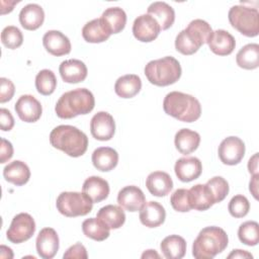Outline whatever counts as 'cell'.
<instances>
[{
	"instance_id": "cell-18",
	"label": "cell",
	"mask_w": 259,
	"mask_h": 259,
	"mask_svg": "<svg viewBox=\"0 0 259 259\" xmlns=\"http://www.w3.org/2000/svg\"><path fill=\"white\" fill-rule=\"evenodd\" d=\"M59 72L63 81L71 84L84 81L88 73L86 65L77 59L63 61L59 67Z\"/></svg>"
},
{
	"instance_id": "cell-46",
	"label": "cell",
	"mask_w": 259,
	"mask_h": 259,
	"mask_svg": "<svg viewBox=\"0 0 259 259\" xmlns=\"http://www.w3.org/2000/svg\"><path fill=\"white\" fill-rule=\"evenodd\" d=\"M248 170L250 174H258V153H255L248 162Z\"/></svg>"
},
{
	"instance_id": "cell-16",
	"label": "cell",
	"mask_w": 259,
	"mask_h": 259,
	"mask_svg": "<svg viewBox=\"0 0 259 259\" xmlns=\"http://www.w3.org/2000/svg\"><path fill=\"white\" fill-rule=\"evenodd\" d=\"M146 202V197L141 188L128 185L121 188L117 194V203L128 211H138Z\"/></svg>"
},
{
	"instance_id": "cell-23",
	"label": "cell",
	"mask_w": 259,
	"mask_h": 259,
	"mask_svg": "<svg viewBox=\"0 0 259 259\" xmlns=\"http://www.w3.org/2000/svg\"><path fill=\"white\" fill-rule=\"evenodd\" d=\"M188 199L191 208L206 210L214 204L213 196L206 184H196L188 189Z\"/></svg>"
},
{
	"instance_id": "cell-22",
	"label": "cell",
	"mask_w": 259,
	"mask_h": 259,
	"mask_svg": "<svg viewBox=\"0 0 259 259\" xmlns=\"http://www.w3.org/2000/svg\"><path fill=\"white\" fill-rule=\"evenodd\" d=\"M45 20V12L41 6L35 3L25 5L19 12V22L27 30H35L40 27Z\"/></svg>"
},
{
	"instance_id": "cell-44",
	"label": "cell",
	"mask_w": 259,
	"mask_h": 259,
	"mask_svg": "<svg viewBox=\"0 0 259 259\" xmlns=\"http://www.w3.org/2000/svg\"><path fill=\"white\" fill-rule=\"evenodd\" d=\"M0 126L4 132H9L14 126V118L11 112L6 108L0 109Z\"/></svg>"
},
{
	"instance_id": "cell-45",
	"label": "cell",
	"mask_w": 259,
	"mask_h": 259,
	"mask_svg": "<svg viewBox=\"0 0 259 259\" xmlns=\"http://www.w3.org/2000/svg\"><path fill=\"white\" fill-rule=\"evenodd\" d=\"M13 156V147L12 144L1 138V146H0V163H5L9 161Z\"/></svg>"
},
{
	"instance_id": "cell-35",
	"label": "cell",
	"mask_w": 259,
	"mask_h": 259,
	"mask_svg": "<svg viewBox=\"0 0 259 259\" xmlns=\"http://www.w3.org/2000/svg\"><path fill=\"white\" fill-rule=\"evenodd\" d=\"M109 228L97 218H90L83 222V234L94 241H104L109 237Z\"/></svg>"
},
{
	"instance_id": "cell-47",
	"label": "cell",
	"mask_w": 259,
	"mask_h": 259,
	"mask_svg": "<svg viewBox=\"0 0 259 259\" xmlns=\"http://www.w3.org/2000/svg\"><path fill=\"white\" fill-rule=\"evenodd\" d=\"M258 178H259V174L252 175V178L249 183V190L253 194L255 199L258 198Z\"/></svg>"
},
{
	"instance_id": "cell-48",
	"label": "cell",
	"mask_w": 259,
	"mask_h": 259,
	"mask_svg": "<svg viewBox=\"0 0 259 259\" xmlns=\"http://www.w3.org/2000/svg\"><path fill=\"white\" fill-rule=\"evenodd\" d=\"M228 258H253V255L245 250L236 249V250H233L228 255Z\"/></svg>"
},
{
	"instance_id": "cell-24",
	"label": "cell",
	"mask_w": 259,
	"mask_h": 259,
	"mask_svg": "<svg viewBox=\"0 0 259 259\" xmlns=\"http://www.w3.org/2000/svg\"><path fill=\"white\" fill-rule=\"evenodd\" d=\"M82 191L91 198L93 203H97L107 198L109 194V184L105 179L99 176H90L84 181Z\"/></svg>"
},
{
	"instance_id": "cell-36",
	"label": "cell",
	"mask_w": 259,
	"mask_h": 259,
	"mask_svg": "<svg viewBox=\"0 0 259 259\" xmlns=\"http://www.w3.org/2000/svg\"><path fill=\"white\" fill-rule=\"evenodd\" d=\"M57 87V78L49 69L40 70L35 77V88L41 95H51Z\"/></svg>"
},
{
	"instance_id": "cell-41",
	"label": "cell",
	"mask_w": 259,
	"mask_h": 259,
	"mask_svg": "<svg viewBox=\"0 0 259 259\" xmlns=\"http://www.w3.org/2000/svg\"><path fill=\"white\" fill-rule=\"evenodd\" d=\"M170 202L172 207L179 212H187L191 209L188 199V189L185 188H178L176 189L171 197Z\"/></svg>"
},
{
	"instance_id": "cell-21",
	"label": "cell",
	"mask_w": 259,
	"mask_h": 259,
	"mask_svg": "<svg viewBox=\"0 0 259 259\" xmlns=\"http://www.w3.org/2000/svg\"><path fill=\"white\" fill-rule=\"evenodd\" d=\"M146 186L152 195L162 197L172 190L173 181L168 173L164 171H154L148 175Z\"/></svg>"
},
{
	"instance_id": "cell-43",
	"label": "cell",
	"mask_w": 259,
	"mask_h": 259,
	"mask_svg": "<svg viewBox=\"0 0 259 259\" xmlns=\"http://www.w3.org/2000/svg\"><path fill=\"white\" fill-rule=\"evenodd\" d=\"M63 257H64V259L65 258L86 259L88 257V255H87L86 248L81 243H76L75 245H73L67 249V251L64 253Z\"/></svg>"
},
{
	"instance_id": "cell-11",
	"label": "cell",
	"mask_w": 259,
	"mask_h": 259,
	"mask_svg": "<svg viewBox=\"0 0 259 259\" xmlns=\"http://www.w3.org/2000/svg\"><path fill=\"white\" fill-rule=\"evenodd\" d=\"M161 27L157 20L150 14L138 16L133 23V34L142 42H150L157 38Z\"/></svg>"
},
{
	"instance_id": "cell-3",
	"label": "cell",
	"mask_w": 259,
	"mask_h": 259,
	"mask_svg": "<svg viewBox=\"0 0 259 259\" xmlns=\"http://www.w3.org/2000/svg\"><path fill=\"white\" fill-rule=\"evenodd\" d=\"M164 111L183 122L197 120L201 114V105L192 95L179 91L168 93L163 101Z\"/></svg>"
},
{
	"instance_id": "cell-38",
	"label": "cell",
	"mask_w": 259,
	"mask_h": 259,
	"mask_svg": "<svg viewBox=\"0 0 259 259\" xmlns=\"http://www.w3.org/2000/svg\"><path fill=\"white\" fill-rule=\"evenodd\" d=\"M2 44L11 50L19 48L23 42V35L20 29L14 25H8L1 32Z\"/></svg>"
},
{
	"instance_id": "cell-9",
	"label": "cell",
	"mask_w": 259,
	"mask_h": 259,
	"mask_svg": "<svg viewBox=\"0 0 259 259\" xmlns=\"http://www.w3.org/2000/svg\"><path fill=\"white\" fill-rule=\"evenodd\" d=\"M35 232V222L33 218L26 212L16 214L6 232L7 239L14 244H20L29 240Z\"/></svg>"
},
{
	"instance_id": "cell-19",
	"label": "cell",
	"mask_w": 259,
	"mask_h": 259,
	"mask_svg": "<svg viewBox=\"0 0 259 259\" xmlns=\"http://www.w3.org/2000/svg\"><path fill=\"white\" fill-rule=\"evenodd\" d=\"M207 45L213 54L218 56H228L233 53L236 47V40L229 31L217 29L215 31H212Z\"/></svg>"
},
{
	"instance_id": "cell-15",
	"label": "cell",
	"mask_w": 259,
	"mask_h": 259,
	"mask_svg": "<svg viewBox=\"0 0 259 259\" xmlns=\"http://www.w3.org/2000/svg\"><path fill=\"white\" fill-rule=\"evenodd\" d=\"M174 171L180 181L190 182L200 176L202 164L196 157H182L176 161Z\"/></svg>"
},
{
	"instance_id": "cell-13",
	"label": "cell",
	"mask_w": 259,
	"mask_h": 259,
	"mask_svg": "<svg viewBox=\"0 0 259 259\" xmlns=\"http://www.w3.org/2000/svg\"><path fill=\"white\" fill-rule=\"evenodd\" d=\"M18 117L24 122H35L42 113L40 102L32 95H21L14 105Z\"/></svg>"
},
{
	"instance_id": "cell-17",
	"label": "cell",
	"mask_w": 259,
	"mask_h": 259,
	"mask_svg": "<svg viewBox=\"0 0 259 259\" xmlns=\"http://www.w3.org/2000/svg\"><path fill=\"white\" fill-rule=\"evenodd\" d=\"M42 44L47 52L56 57L68 55L71 52L70 39L59 30L47 31L42 36Z\"/></svg>"
},
{
	"instance_id": "cell-30",
	"label": "cell",
	"mask_w": 259,
	"mask_h": 259,
	"mask_svg": "<svg viewBox=\"0 0 259 259\" xmlns=\"http://www.w3.org/2000/svg\"><path fill=\"white\" fill-rule=\"evenodd\" d=\"M141 88V78L135 74L123 75L119 77L114 84V91L121 98H132L136 96Z\"/></svg>"
},
{
	"instance_id": "cell-12",
	"label": "cell",
	"mask_w": 259,
	"mask_h": 259,
	"mask_svg": "<svg viewBox=\"0 0 259 259\" xmlns=\"http://www.w3.org/2000/svg\"><path fill=\"white\" fill-rule=\"evenodd\" d=\"M90 132L98 141H109L115 133V122L111 114L106 111L94 114L90 121Z\"/></svg>"
},
{
	"instance_id": "cell-42",
	"label": "cell",
	"mask_w": 259,
	"mask_h": 259,
	"mask_svg": "<svg viewBox=\"0 0 259 259\" xmlns=\"http://www.w3.org/2000/svg\"><path fill=\"white\" fill-rule=\"evenodd\" d=\"M15 92L14 84L7 78H0V102L4 103L12 99Z\"/></svg>"
},
{
	"instance_id": "cell-39",
	"label": "cell",
	"mask_w": 259,
	"mask_h": 259,
	"mask_svg": "<svg viewBox=\"0 0 259 259\" xmlns=\"http://www.w3.org/2000/svg\"><path fill=\"white\" fill-rule=\"evenodd\" d=\"M214 199V203L223 201L229 193V183L222 176H214L205 183Z\"/></svg>"
},
{
	"instance_id": "cell-4",
	"label": "cell",
	"mask_w": 259,
	"mask_h": 259,
	"mask_svg": "<svg viewBox=\"0 0 259 259\" xmlns=\"http://www.w3.org/2000/svg\"><path fill=\"white\" fill-rule=\"evenodd\" d=\"M227 233L219 227L203 228L192 245V255L197 259H212L228 246Z\"/></svg>"
},
{
	"instance_id": "cell-26",
	"label": "cell",
	"mask_w": 259,
	"mask_h": 259,
	"mask_svg": "<svg viewBox=\"0 0 259 259\" xmlns=\"http://www.w3.org/2000/svg\"><path fill=\"white\" fill-rule=\"evenodd\" d=\"M91 159L97 170L107 172L116 167L118 163V154L110 147H100L94 150Z\"/></svg>"
},
{
	"instance_id": "cell-34",
	"label": "cell",
	"mask_w": 259,
	"mask_h": 259,
	"mask_svg": "<svg viewBox=\"0 0 259 259\" xmlns=\"http://www.w3.org/2000/svg\"><path fill=\"white\" fill-rule=\"evenodd\" d=\"M237 65L246 70H253L259 66V46L258 44H248L244 46L236 56Z\"/></svg>"
},
{
	"instance_id": "cell-28",
	"label": "cell",
	"mask_w": 259,
	"mask_h": 259,
	"mask_svg": "<svg viewBox=\"0 0 259 259\" xmlns=\"http://www.w3.org/2000/svg\"><path fill=\"white\" fill-rule=\"evenodd\" d=\"M111 35L101 18L88 21L82 28V36L87 42L99 44L107 40Z\"/></svg>"
},
{
	"instance_id": "cell-10",
	"label": "cell",
	"mask_w": 259,
	"mask_h": 259,
	"mask_svg": "<svg viewBox=\"0 0 259 259\" xmlns=\"http://www.w3.org/2000/svg\"><path fill=\"white\" fill-rule=\"evenodd\" d=\"M220 160L226 165H237L245 155V144L238 137H228L222 141L218 150Z\"/></svg>"
},
{
	"instance_id": "cell-40",
	"label": "cell",
	"mask_w": 259,
	"mask_h": 259,
	"mask_svg": "<svg viewBox=\"0 0 259 259\" xmlns=\"http://www.w3.org/2000/svg\"><path fill=\"white\" fill-rule=\"evenodd\" d=\"M229 212L234 218H243L247 215L250 209V203L246 196L242 194H237L232 197L228 205Z\"/></svg>"
},
{
	"instance_id": "cell-5",
	"label": "cell",
	"mask_w": 259,
	"mask_h": 259,
	"mask_svg": "<svg viewBox=\"0 0 259 259\" xmlns=\"http://www.w3.org/2000/svg\"><path fill=\"white\" fill-rule=\"evenodd\" d=\"M212 34L210 25L202 19H194L189 22L187 27L181 30L175 38V49L182 55L189 56L207 44Z\"/></svg>"
},
{
	"instance_id": "cell-1",
	"label": "cell",
	"mask_w": 259,
	"mask_h": 259,
	"mask_svg": "<svg viewBox=\"0 0 259 259\" xmlns=\"http://www.w3.org/2000/svg\"><path fill=\"white\" fill-rule=\"evenodd\" d=\"M51 145L70 157H80L87 151L88 138L78 127L68 124L56 126L50 134Z\"/></svg>"
},
{
	"instance_id": "cell-27",
	"label": "cell",
	"mask_w": 259,
	"mask_h": 259,
	"mask_svg": "<svg viewBox=\"0 0 259 259\" xmlns=\"http://www.w3.org/2000/svg\"><path fill=\"white\" fill-rule=\"evenodd\" d=\"M148 14L153 16L159 23L162 30H166L172 26L175 20L174 9L166 2H153L148 7Z\"/></svg>"
},
{
	"instance_id": "cell-2",
	"label": "cell",
	"mask_w": 259,
	"mask_h": 259,
	"mask_svg": "<svg viewBox=\"0 0 259 259\" xmlns=\"http://www.w3.org/2000/svg\"><path fill=\"white\" fill-rule=\"evenodd\" d=\"M94 105L92 92L86 88H77L62 94L56 103L55 111L60 118L69 119L91 112Z\"/></svg>"
},
{
	"instance_id": "cell-7",
	"label": "cell",
	"mask_w": 259,
	"mask_h": 259,
	"mask_svg": "<svg viewBox=\"0 0 259 259\" xmlns=\"http://www.w3.org/2000/svg\"><path fill=\"white\" fill-rule=\"evenodd\" d=\"M228 18L231 25L248 37L259 33V12L257 8L244 5H235L230 8Z\"/></svg>"
},
{
	"instance_id": "cell-49",
	"label": "cell",
	"mask_w": 259,
	"mask_h": 259,
	"mask_svg": "<svg viewBox=\"0 0 259 259\" xmlns=\"http://www.w3.org/2000/svg\"><path fill=\"white\" fill-rule=\"evenodd\" d=\"M160 258L159 254L155 250H147L146 252L143 253L142 258Z\"/></svg>"
},
{
	"instance_id": "cell-31",
	"label": "cell",
	"mask_w": 259,
	"mask_h": 259,
	"mask_svg": "<svg viewBox=\"0 0 259 259\" xmlns=\"http://www.w3.org/2000/svg\"><path fill=\"white\" fill-rule=\"evenodd\" d=\"M96 218L105 224L109 229H118L125 222V213L121 206L108 204L101 207Z\"/></svg>"
},
{
	"instance_id": "cell-33",
	"label": "cell",
	"mask_w": 259,
	"mask_h": 259,
	"mask_svg": "<svg viewBox=\"0 0 259 259\" xmlns=\"http://www.w3.org/2000/svg\"><path fill=\"white\" fill-rule=\"evenodd\" d=\"M100 18L111 34L120 32L126 23V14L120 7H109L105 9Z\"/></svg>"
},
{
	"instance_id": "cell-20",
	"label": "cell",
	"mask_w": 259,
	"mask_h": 259,
	"mask_svg": "<svg viewBox=\"0 0 259 259\" xmlns=\"http://www.w3.org/2000/svg\"><path fill=\"white\" fill-rule=\"evenodd\" d=\"M166 211L158 201H148L140 209V221L148 228H157L165 222Z\"/></svg>"
},
{
	"instance_id": "cell-37",
	"label": "cell",
	"mask_w": 259,
	"mask_h": 259,
	"mask_svg": "<svg viewBox=\"0 0 259 259\" xmlns=\"http://www.w3.org/2000/svg\"><path fill=\"white\" fill-rule=\"evenodd\" d=\"M239 240L247 246H256L259 242V225L255 221L243 223L238 230Z\"/></svg>"
},
{
	"instance_id": "cell-14",
	"label": "cell",
	"mask_w": 259,
	"mask_h": 259,
	"mask_svg": "<svg viewBox=\"0 0 259 259\" xmlns=\"http://www.w3.org/2000/svg\"><path fill=\"white\" fill-rule=\"evenodd\" d=\"M59 236L53 228L41 229L35 241L37 254L44 259H52L59 250Z\"/></svg>"
},
{
	"instance_id": "cell-6",
	"label": "cell",
	"mask_w": 259,
	"mask_h": 259,
	"mask_svg": "<svg viewBox=\"0 0 259 259\" xmlns=\"http://www.w3.org/2000/svg\"><path fill=\"white\" fill-rule=\"evenodd\" d=\"M144 72L151 84L164 87L177 82L181 77L182 70L180 63L175 58L167 56L150 61Z\"/></svg>"
},
{
	"instance_id": "cell-25",
	"label": "cell",
	"mask_w": 259,
	"mask_h": 259,
	"mask_svg": "<svg viewBox=\"0 0 259 259\" xmlns=\"http://www.w3.org/2000/svg\"><path fill=\"white\" fill-rule=\"evenodd\" d=\"M3 176L6 181L16 186H21L28 182L30 178V170L24 162L15 160L4 167Z\"/></svg>"
},
{
	"instance_id": "cell-29",
	"label": "cell",
	"mask_w": 259,
	"mask_h": 259,
	"mask_svg": "<svg viewBox=\"0 0 259 259\" xmlns=\"http://www.w3.org/2000/svg\"><path fill=\"white\" fill-rule=\"evenodd\" d=\"M176 149L183 155H188L194 152L200 143V136L197 132L189 128L179 130L174 138Z\"/></svg>"
},
{
	"instance_id": "cell-32",
	"label": "cell",
	"mask_w": 259,
	"mask_h": 259,
	"mask_svg": "<svg viewBox=\"0 0 259 259\" xmlns=\"http://www.w3.org/2000/svg\"><path fill=\"white\" fill-rule=\"evenodd\" d=\"M164 257L168 259H181L186 253V242L178 235L166 237L160 244Z\"/></svg>"
},
{
	"instance_id": "cell-8",
	"label": "cell",
	"mask_w": 259,
	"mask_h": 259,
	"mask_svg": "<svg viewBox=\"0 0 259 259\" xmlns=\"http://www.w3.org/2000/svg\"><path fill=\"white\" fill-rule=\"evenodd\" d=\"M56 206L63 215L75 218L88 214L92 210L93 201L83 191H64L59 194Z\"/></svg>"
}]
</instances>
